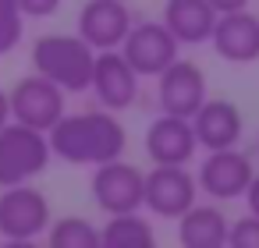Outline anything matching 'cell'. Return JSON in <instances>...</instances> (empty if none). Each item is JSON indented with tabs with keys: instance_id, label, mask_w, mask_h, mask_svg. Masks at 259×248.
Listing matches in <instances>:
<instances>
[{
	"instance_id": "cell-8",
	"label": "cell",
	"mask_w": 259,
	"mask_h": 248,
	"mask_svg": "<svg viewBox=\"0 0 259 248\" xmlns=\"http://www.w3.org/2000/svg\"><path fill=\"white\" fill-rule=\"evenodd\" d=\"M124 54V61L142 75V78H156L167 64H174L181 54V43L170 36V29L163 22H132L124 43L117 46Z\"/></svg>"
},
{
	"instance_id": "cell-16",
	"label": "cell",
	"mask_w": 259,
	"mask_h": 248,
	"mask_svg": "<svg viewBox=\"0 0 259 248\" xmlns=\"http://www.w3.org/2000/svg\"><path fill=\"white\" fill-rule=\"evenodd\" d=\"M160 22L170 29V36L181 46H202L213 36L217 11H213L209 0H167Z\"/></svg>"
},
{
	"instance_id": "cell-1",
	"label": "cell",
	"mask_w": 259,
	"mask_h": 248,
	"mask_svg": "<svg viewBox=\"0 0 259 248\" xmlns=\"http://www.w3.org/2000/svg\"><path fill=\"white\" fill-rule=\"evenodd\" d=\"M50 138V153L71 167H100L107 160L124 156L128 149V131L121 124V117L107 107L96 110H78L68 114L47 131Z\"/></svg>"
},
{
	"instance_id": "cell-25",
	"label": "cell",
	"mask_w": 259,
	"mask_h": 248,
	"mask_svg": "<svg viewBox=\"0 0 259 248\" xmlns=\"http://www.w3.org/2000/svg\"><path fill=\"white\" fill-rule=\"evenodd\" d=\"M11 121V103H8V89H0V128Z\"/></svg>"
},
{
	"instance_id": "cell-14",
	"label": "cell",
	"mask_w": 259,
	"mask_h": 248,
	"mask_svg": "<svg viewBox=\"0 0 259 248\" xmlns=\"http://www.w3.org/2000/svg\"><path fill=\"white\" fill-rule=\"evenodd\" d=\"M209 46L227 64H252V61H259V18L248 8L217 15Z\"/></svg>"
},
{
	"instance_id": "cell-17",
	"label": "cell",
	"mask_w": 259,
	"mask_h": 248,
	"mask_svg": "<svg viewBox=\"0 0 259 248\" xmlns=\"http://www.w3.org/2000/svg\"><path fill=\"white\" fill-rule=\"evenodd\" d=\"M227 227H231V220L224 216L220 206L195 202L178 216V241L185 248H224Z\"/></svg>"
},
{
	"instance_id": "cell-23",
	"label": "cell",
	"mask_w": 259,
	"mask_h": 248,
	"mask_svg": "<svg viewBox=\"0 0 259 248\" xmlns=\"http://www.w3.org/2000/svg\"><path fill=\"white\" fill-rule=\"evenodd\" d=\"M245 202H248V213H255L259 216V174H252V181H248V188H245V195H241Z\"/></svg>"
},
{
	"instance_id": "cell-13",
	"label": "cell",
	"mask_w": 259,
	"mask_h": 248,
	"mask_svg": "<svg viewBox=\"0 0 259 248\" xmlns=\"http://www.w3.org/2000/svg\"><path fill=\"white\" fill-rule=\"evenodd\" d=\"M142 145H146V156L153 163H192L199 153L192 117H178V114H160L146 128Z\"/></svg>"
},
{
	"instance_id": "cell-24",
	"label": "cell",
	"mask_w": 259,
	"mask_h": 248,
	"mask_svg": "<svg viewBox=\"0 0 259 248\" xmlns=\"http://www.w3.org/2000/svg\"><path fill=\"white\" fill-rule=\"evenodd\" d=\"M209 4H213L217 15H227V11H241V8H248V0H209Z\"/></svg>"
},
{
	"instance_id": "cell-5",
	"label": "cell",
	"mask_w": 259,
	"mask_h": 248,
	"mask_svg": "<svg viewBox=\"0 0 259 248\" xmlns=\"http://www.w3.org/2000/svg\"><path fill=\"white\" fill-rule=\"evenodd\" d=\"M199 202V181L188 163H153L146 174L142 206L160 220H178L188 206Z\"/></svg>"
},
{
	"instance_id": "cell-26",
	"label": "cell",
	"mask_w": 259,
	"mask_h": 248,
	"mask_svg": "<svg viewBox=\"0 0 259 248\" xmlns=\"http://www.w3.org/2000/svg\"><path fill=\"white\" fill-rule=\"evenodd\" d=\"M255 149H259V138H255Z\"/></svg>"
},
{
	"instance_id": "cell-4",
	"label": "cell",
	"mask_w": 259,
	"mask_h": 248,
	"mask_svg": "<svg viewBox=\"0 0 259 248\" xmlns=\"http://www.w3.org/2000/svg\"><path fill=\"white\" fill-rule=\"evenodd\" d=\"M54 213L50 199L29 181V184H11L0 191V237L11 244H29L47 234Z\"/></svg>"
},
{
	"instance_id": "cell-22",
	"label": "cell",
	"mask_w": 259,
	"mask_h": 248,
	"mask_svg": "<svg viewBox=\"0 0 259 248\" xmlns=\"http://www.w3.org/2000/svg\"><path fill=\"white\" fill-rule=\"evenodd\" d=\"M64 0H18V8L25 18H54L61 11Z\"/></svg>"
},
{
	"instance_id": "cell-20",
	"label": "cell",
	"mask_w": 259,
	"mask_h": 248,
	"mask_svg": "<svg viewBox=\"0 0 259 248\" xmlns=\"http://www.w3.org/2000/svg\"><path fill=\"white\" fill-rule=\"evenodd\" d=\"M22 39H25V15L18 0H0V57L18 50Z\"/></svg>"
},
{
	"instance_id": "cell-6",
	"label": "cell",
	"mask_w": 259,
	"mask_h": 248,
	"mask_svg": "<svg viewBox=\"0 0 259 248\" xmlns=\"http://www.w3.org/2000/svg\"><path fill=\"white\" fill-rule=\"evenodd\" d=\"M93 202L114 216V213H135L142 209V191H146V170H139L135 163H124L121 156L117 160H107L93 170Z\"/></svg>"
},
{
	"instance_id": "cell-15",
	"label": "cell",
	"mask_w": 259,
	"mask_h": 248,
	"mask_svg": "<svg viewBox=\"0 0 259 248\" xmlns=\"http://www.w3.org/2000/svg\"><path fill=\"white\" fill-rule=\"evenodd\" d=\"M192 128H195V138H199V149L209 153V149L238 145L241 131H245V121H241V110L231 100H206L192 114Z\"/></svg>"
},
{
	"instance_id": "cell-18",
	"label": "cell",
	"mask_w": 259,
	"mask_h": 248,
	"mask_svg": "<svg viewBox=\"0 0 259 248\" xmlns=\"http://www.w3.org/2000/svg\"><path fill=\"white\" fill-rule=\"evenodd\" d=\"M156 234L153 223L135 209V213H114L100 227V248H153Z\"/></svg>"
},
{
	"instance_id": "cell-19",
	"label": "cell",
	"mask_w": 259,
	"mask_h": 248,
	"mask_svg": "<svg viewBox=\"0 0 259 248\" xmlns=\"http://www.w3.org/2000/svg\"><path fill=\"white\" fill-rule=\"evenodd\" d=\"M43 237L50 241V248H100V227H93L85 216L50 220Z\"/></svg>"
},
{
	"instance_id": "cell-7",
	"label": "cell",
	"mask_w": 259,
	"mask_h": 248,
	"mask_svg": "<svg viewBox=\"0 0 259 248\" xmlns=\"http://www.w3.org/2000/svg\"><path fill=\"white\" fill-rule=\"evenodd\" d=\"M64 89L54 85L43 75H29L22 82L11 85L8 103H11V121L29 124L36 131H50L61 117H64Z\"/></svg>"
},
{
	"instance_id": "cell-9",
	"label": "cell",
	"mask_w": 259,
	"mask_h": 248,
	"mask_svg": "<svg viewBox=\"0 0 259 248\" xmlns=\"http://www.w3.org/2000/svg\"><path fill=\"white\" fill-rule=\"evenodd\" d=\"M89 89H93V96H96L100 107L121 114V110L135 107L139 89H142V75L124 61L121 50H96Z\"/></svg>"
},
{
	"instance_id": "cell-12",
	"label": "cell",
	"mask_w": 259,
	"mask_h": 248,
	"mask_svg": "<svg viewBox=\"0 0 259 248\" xmlns=\"http://www.w3.org/2000/svg\"><path fill=\"white\" fill-rule=\"evenodd\" d=\"M128 0H85L78 11V36L93 50H117L132 29Z\"/></svg>"
},
{
	"instance_id": "cell-3",
	"label": "cell",
	"mask_w": 259,
	"mask_h": 248,
	"mask_svg": "<svg viewBox=\"0 0 259 248\" xmlns=\"http://www.w3.org/2000/svg\"><path fill=\"white\" fill-rule=\"evenodd\" d=\"M50 138L47 131H36L29 124L8 121L0 128V188L29 184L50 167Z\"/></svg>"
},
{
	"instance_id": "cell-2",
	"label": "cell",
	"mask_w": 259,
	"mask_h": 248,
	"mask_svg": "<svg viewBox=\"0 0 259 248\" xmlns=\"http://www.w3.org/2000/svg\"><path fill=\"white\" fill-rule=\"evenodd\" d=\"M96 50L75 32H47L32 43V68L36 75L50 78L64 92H85L93 78Z\"/></svg>"
},
{
	"instance_id": "cell-11",
	"label": "cell",
	"mask_w": 259,
	"mask_h": 248,
	"mask_svg": "<svg viewBox=\"0 0 259 248\" xmlns=\"http://www.w3.org/2000/svg\"><path fill=\"white\" fill-rule=\"evenodd\" d=\"M156 103H160V114L192 117L206 103V75H202V68L195 61H185V57L167 64L156 75Z\"/></svg>"
},
{
	"instance_id": "cell-21",
	"label": "cell",
	"mask_w": 259,
	"mask_h": 248,
	"mask_svg": "<svg viewBox=\"0 0 259 248\" xmlns=\"http://www.w3.org/2000/svg\"><path fill=\"white\" fill-rule=\"evenodd\" d=\"M227 244H231V248H259V216H255V213L238 216V220L227 227Z\"/></svg>"
},
{
	"instance_id": "cell-10",
	"label": "cell",
	"mask_w": 259,
	"mask_h": 248,
	"mask_svg": "<svg viewBox=\"0 0 259 248\" xmlns=\"http://www.w3.org/2000/svg\"><path fill=\"white\" fill-rule=\"evenodd\" d=\"M255 167L252 160L238 149V145H227V149H209L206 160L199 163V191H206L209 199L217 202H231V199H241L248 181H252Z\"/></svg>"
}]
</instances>
